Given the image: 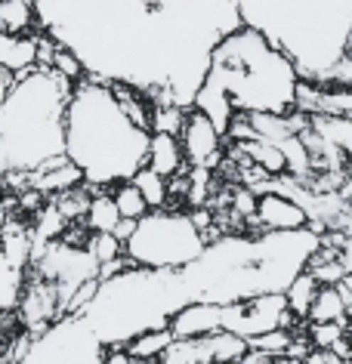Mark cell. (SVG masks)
<instances>
[{
  "mask_svg": "<svg viewBox=\"0 0 352 364\" xmlns=\"http://www.w3.org/2000/svg\"><path fill=\"white\" fill-rule=\"evenodd\" d=\"M41 25L96 80L192 108L210 53L241 28L238 0H34Z\"/></svg>",
  "mask_w": 352,
  "mask_h": 364,
  "instance_id": "6da1fadb",
  "label": "cell"
},
{
  "mask_svg": "<svg viewBox=\"0 0 352 364\" xmlns=\"http://www.w3.org/2000/svg\"><path fill=\"white\" fill-rule=\"evenodd\" d=\"M300 71L284 50H278L263 31L241 25L216 43L210 68L192 108L204 112L225 133L238 112H275L291 114L297 108Z\"/></svg>",
  "mask_w": 352,
  "mask_h": 364,
  "instance_id": "7a4b0ae2",
  "label": "cell"
},
{
  "mask_svg": "<svg viewBox=\"0 0 352 364\" xmlns=\"http://www.w3.org/2000/svg\"><path fill=\"white\" fill-rule=\"evenodd\" d=\"M151 133L124 114L112 87L90 77L71 90L65 105V154L80 167L84 182L108 188L146 167Z\"/></svg>",
  "mask_w": 352,
  "mask_h": 364,
  "instance_id": "3957f363",
  "label": "cell"
},
{
  "mask_svg": "<svg viewBox=\"0 0 352 364\" xmlns=\"http://www.w3.org/2000/svg\"><path fill=\"white\" fill-rule=\"evenodd\" d=\"M238 13L315 84H324L352 47V0H238Z\"/></svg>",
  "mask_w": 352,
  "mask_h": 364,
  "instance_id": "277c9868",
  "label": "cell"
},
{
  "mask_svg": "<svg viewBox=\"0 0 352 364\" xmlns=\"http://www.w3.org/2000/svg\"><path fill=\"white\" fill-rule=\"evenodd\" d=\"M75 80L50 65L16 75L0 105V173H38L65 154V105Z\"/></svg>",
  "mask_w": 352,
  "mask_h": 364,
  "instance_id": "5b68a950",
  "label": "cell"
},
{
  "mask_svg": "<svg viewBox=\"0 0 352 364\" xmlns=\"http://www.w3.org/2000/svg\"><path fill=\"white\" fill-rule=\"evenodd\" d=\"M192 299L183 269L127 266L112 278H99L96 294L80 315L105 346L127 349V340L151 327H167L176 309Z\"/></svg>",
  "mask_w": 352,
  "mask_h": 364,
  "instance_id": "8992f818",
  "label": "cell"
},
{
  "mask_svg": "<svg viewBox=\"0 0 352 364\" xmlns=\"http://www.w3.org/2000/svg\"><path fill=\"white\" fill-rule=\"evenodd\" d=\"M207 238L195 225L192 213H176L158 207L137 220V229L124 241V253L133 266L149 269H186L204 253Z\"/></svg>",
  "mask_w": 352,
  "mask_h": 364,
  "instance_id": "52a82bcc",
  "label": "cell"
},
{
  "mask_svg": "<svg viewBox=\"0 0 352 364\" xmlns=\"http://www.w3.org/2000/svg\"><path fill=\"white\" fill-rule=\"evenodd\" d=\"M105 352L108 346L96 336L87 318L80 312H65L34 333V340L19 349V358L31 364H96L105 361Z\"/></svg>",
  "mask_w": 352,
  "mask_h": 364,
  "instance_id": "ba28073f",
  "label": "cell"
},
{
  "mask_svg": "<svg viewBox=\"0 0 352 364\" xmlns=\"http://www.w3.org/2000/svg\"><path fill=\"white\" fill-rule=\"evenodd\" d=\"M294 321H303V318H297L287 309L284 290H269V294H254L235 299V303H223V327L245 336V340L275 331V327H291Z\"/></svg>",
  "mask_w": 352,
  "mask_h": 364,
  "instance_id": "9c48e42d",
  "label": "cell"
},
{
  "mask_svg": "<svg viewBox=\"0 0 352 364\" xmlns=\"http://www.w3.org/2000/svg\"><path fill=\"white\" fill-rule=\"evenodd\" d=\"M247 352V340L232 331L204 333V336H188V340H174L167 352L161 355L164 364H213V361H241Z\"/></svg>",
  "mask_w": 352,
  "mask_h": 364,
  "instance_id": "30bf717a",
  "label": "cell"
},
{
  "mask_svg": "<svg viewBox=\"0 0 352 364\" xmlns=\"http://www.w3.org/2000/svg\"><path fill=\"white\" fill-rule=\"evenodd\" d=\"M179 142H183L188 167H210V170L216 167L220 149H223V133L216 130V124L204 112L192 108L186 114V124L179 130Z\"/></svg>",
  "mask_w": 352,
  "mask_h": 364,
  "instance_id": "8fae6325",
  "label": "cell"
},
{
  "mask_svg": "<svg viewBox=\"0 0 352 364\" xmlns=\"http://www.w3.org/2000/svg\"><path fill=\"white\" fill-rule=\"evenodd\" d=\"M257 225L260 232H287L309 225V213L300 201L284 192H263L257 198Z\"/></svg>",
  "mask_w": 352,
  "mask_h": 364,
  "instance_id": "7c38bea8",
  "label": "cell"
},
{
  "mask_svg": "<svg viewBox=\"0 0 352 364\" xmlns=\"http://www.w3.org/2000/svg\"><path fill=\"white\" fill-rule=\"evenodd\" d=\"M170 331L176 340H188V336H204L223 327V303L213 299H192L183 309H176L170 318Z\"/></svg>",
  "mask_w": 352,
  "mask_h": 364,
  "instance_id": "4fadbf2b",
  "label": "cell"
},
{
  "mask_svg": "<svg viewBox=\"0 0 352 364\" xmlns=\"http://www.w3.org/2000/svg\"><path fill=\"white\" fill-rule=\"evenodd\" d=\"M84 182V173L75 161L68 158V154H59V158L47 161L38 173H31V186L41 188L47 198H56L62 192H68V188H75Z\"/></svg>",
  "mask_w": 352,
  "mask_h": 364,
  "instance_id": "5bb4252c",
  "label": "cell"
},
{
  "mask_svg": "<svg viewBox=\"0 0 352 364\" xmlns=\"http://www.w3.org/2000/svg\"><path fill=\"white\" fill-rule=\"evenodd\" d=\"M38 56H41V38L13 34L0 28V68L22 75V71L38 68Z\"/></svg>",
  "mask_w": 352,
  "mask_h": 364,
  "instance_id": "9a60e30c",
  "label": "cell"
},
{
  "mask_svg": "<svg viewBox=\"0 0 352 364\" xmlns=\"http://www.w3.org/2000/svg\"><path fill=\"white\" fill-rule=\"evenodd\" d=\"M146 164L151 170H158L161 176H174V173H179V170H188L179 136H174V133H151L149 161Z\"/></svg>",
  "mask_w": 352,
  "mask_h": 364,
  "instance_id": "2e32d148",
  "label": "cell"
},
{
  "mask_svg": "<svg viewBox=\"0 0 352 364\" xmlns=\"http://www.w3.org/2000/svg\"><path fill=\"white\" fill-rule=\"evenodd\" d=\"M25 272L28 269L19 266V262H13L4 253V247H0V315L19 309L22 290H25Z\"/></svg>",
  "mask_w": 352,
  "mask_h": 364,
  "instance_id": "e0dca14e",
  "label": "cell"
},
{
  "mask_svg": "<svg viewBox=\"0 0 352 364\" xmlns=\"http://www.w3.org/2000/svg\"><path fill=\"white\" fill-rule=\"evenodd\" d=\"M176 336L170 327H151V331L137 333L133 340H127V355L133 361H161V355L167 352V346Z\"/></svg>",
  "mask_w": 352,
  "mask_h": 364,
  "instance_id": "ac0fdd59",
  "label": "cell"
},
{
  "mask_svg": "<svg viewBox=\"0 0 352 364\" xmlns=\"http://www.w3.org/2000/svg\"><path fill=\"white\" fill-rule=\"evenodd\" d=\"M346 306H349V299L343 296L340 284H324L315 294L306 321H346Z\"/></svg>",
  "mask_w": 352,
  "mask_h": 364,
  "instance_id": "d6986e66",
  "label": "cell"
},
{
  "mask_svg": "<svg viewBox=\"0 0 352 364\" xmlns=\"http://www.w3.org/2000/svg\"><path fill=\"white\" fill-rule=\"evenodd\" d=\"M117 220H121V210H117L114 198L108 195L105 188H93V198H90V207L84 216L90 232H114Z\"/></svg>",
  "mask_w": 352,
  "mask_h": 364,
  "instance_id": "ffe728a7",
  "label": "cell"
},
{
  "mask_svg": "<svg viewBox=\"0 0 352 364\" xmlns=\"http://www.w3.org/2000/svg\"><path fill=\"white\" fill-rule=\"evenodd\" d=\"M319 281H315V275L309 269H303L300 275H297L291 284L284 287V296H287V309L297 315V318H306L309 315V306H312V299L315 294H319Z\"/></svg>",
  "mask_w": 352,
  "mask_h": 364,
  "instance_id": "44dd1931",
  "label": "cell"
},
{
  "mask_svg": "<svg viewBox=\"0 0 352 364\" xmlns=\"http://www.w3.org/2000/svg\"><path fill=\"white\" fill-rule=\"evenodd\" d=\"M34 0H0V28L13 31V34H25L34 25Z\"/></svg>",
  "mask_w": 352,
  "mask_h": 364,
  "instance_id": "7402d4cb",
  "label": "cell"
},
{
  "mask_svg": "<svg viewBox=\"0 0 352 364\" xmlns=\"http://www.w3.org/2000/svg\"><path fill=\"white\" fill-rule=\"evenodd\" d=\"M133 182H137V188L142 192V198H146L149 210H158V207L167 204V176H161V173L151 170L149 164L133 173Z\"/></svg>",
  "mask_w": 352,
  "mask_h": 364,
  "instance_id": "603a6c76",
  "label": "cell"
},
{
  "mask_svg": "<svg viewBox=\"0 0 352 364\" xmlns=\"http://www.w3.org/2000/svg\"><path fill=\"white\" fill-rule=\"evenodd\" d=\"M112 198H114V204H117V210H121V216H127V220H142V216L149 213L146 198H142V192L137 188V182H133V179L117 182Z\"/></svg>",
  "mask_w": 352,
  "mask_h": 364,
  "instance_id": "cb8c5ba5",
  "label": "cell"
},
{
  "mask_svg": "<svg viewBox=\"0 0 352 364\" xmlns=\"http://www.w3.org/2000/svg\"><path fill=\"white\" fill-rule=\"evenodd\" d=\"M186 114L188 108L176 105V102H167V105H155L151 108V133H174L179 136L186 124Z\"/></svg>",
  "mask_w": 352,
  "mask_h": 364,
  "instance_id": "d4e9b609",
  "label": "cell"
},
{
  "mask_svg": "<svg viewBox=\"0 0 352 364\" xmlns=\"http://www.w3.org/2000/svg\"><path fill=\"white\" fill-rule=\"evenodd\" d=\"M87 250L96 257V262L102 266V262H112L117 257H124V241L117 238L114 232H93L87 241Z\"/></svg>",
  "mask_w": 352,
  "mask_h": 364,
  "instance_id": "484cf974",
  "label": "cell"
},
{
  "mask_svg": "<svg viewBox=\"0 0 352 364\" xmlns=\"http://www.w3.org/2000/svg\"><path fill=\"white\" fill-rule=\"evenodd\" d=\"M312 346L321 349H337V343L346 340V321H309V333Z\"/></svg>",
  "mask_w": 352,
  "mask_h": 364,
  "instance_id": "4316f807",
  "label": "cell"
},
{
  "mask_svg": "<svg viewBox=\"0 0 352 364\" xmlns=\"http://www.w3.org/2000/svg\"><path fill=\"white\" fill-rule=\"evenodd\" d=\"M50 68H56L59 75H65L68 80H80V77L87 75L84 62H80V59H78L68 47H56V50H53V56H50Z\"/></svg>",
  "mask_w": 352,
  "mask_h": 364,
  "instance_id": "83f0119b",
  "label": "cell"
},
{
  "mask_svg": "<svg viewBox=\"0 0 352 364\" xmlns=\"http://www.w3.org/2000/svg\"><path fill=\"white\" fill-rule=\"evenodd\" d=\"M306 364H343L337 349H321V346H312L309 355L303 358Z\"/></svg>",
  "mask_w": 352,
  "mask_h": 364,
  "instance_id": "f1b7e54d",
  "label": "cell"
},
{
  "mask_svg": "<svg viewBox=\"0 0 352 364\" xmlns=\"http://www.w3.org/2000/svg\"><path fill=\"white\" fill-rule=\"evenodd\" d=\"M133 229H137V220H127V216H121V220H117V225H114V235L121 241H127L130 235H133Z\"/></svg>",
  "mask_w": 352,
  "mask_h": 364,
  "instance_id": "f546056e",
  "label": "cell"
},
{
  "mask_svg": "<svg viewBox=\"0 0 352 364\" xmlns=\"http://www.w3.org/2000/svg\"><path fill=\"white\" fill-rule=\"evenodd\" d=\"M13 80H16V75H13V71L0 68V105H4V99H6V93H10Z\"/></svg>",
  "mask_w": 352,
  "mask_h": 364,
  "instance_id": "4dcf8cb0",
  "label": "cell"
},
{
  "mask_svg": "<svg viewBox=\"0 0 352 364\" xmlns=\"http://www.w3.org/2000/svg\"><path fill=\"white\" fill-rule=\"evenodd\" d=\"M346 324H349V327H352V303H349V306H346Z\"/></svg>",
  "mask_w": 352,
  "mask_h": 364,
  "instance_id": "1f68e13d",
  "label": "cell"
}]
</instances>
